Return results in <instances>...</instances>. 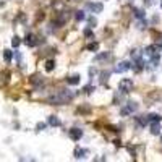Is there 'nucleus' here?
<instances>
[{"label": "nucleus", "mask_w": 162, "mask_h": 162, "mask_svg": "<svg viewBox=\"0 0 162 162\" xmlns=\"http://www.w3.org/2000/svg\"><path fill=\"white\" fill-rule=\"evenodd\" d=\"M86 8L91 10V13H101L102 8H104V5L102 3H86Z\"/></svg>", "instance_id": "nucleus-7"}, {"label": "nucleus", "mask_w": 162, "mask_h": 162, "mask_svg": "<svg viewBox=\"0 0 162 162\" xmlns=\"http://www.w3.org/2000/svg\"><path fill=\"white\" fill-rule=\"evenodd\" d=\"M92 91H94V86H91V84H89V86H86V88H84V92H86V94H91Z\"/></svg>", "instance_id": "nucleus-25"}, {"label": "nucleus", "mask_w": 162, "mask_h": 162, "mask_svg": "<svg viewBox=\"0 0 162 162\" xmlns=\"http://www.w3.org/2000/svg\"><path fill=\"white\" fill-rule=\"evenodd\" d=\"M44 128H46V123H37V126H36L37 131H42Z\"/></svg>", "instance_id": "nucleus-27"}, {"label": "nucleus", "mask_w": 162, "mask_h": 162, "mask_svg": "<svg viewBox=\"0 0 162 162\" xmlns=\"http://www.w3.org/2000/svg\"><path fill=\"white\" fill-rule=\"evenodd\" d=\"M110 52H104V54H99L97 57H96V62H99V60H110Z\"/></svg>", "instance_id": "nucleus-16"}, {"label": "nucleus", "mask_w": 162, "mask_h": 162, "mask_svg": "<svg viewBox=\"0 0 162 162\" xmlns=\"http://www.w3.org/2000/svg\"><path fill=\"white\" fill-rule=\"evenodd\" d=\"M136 123L138 126H146L149 123V120H147V117H136Z\"/></svg>", "instance_id": "nucleus-12"}, {"label": "nucleus", "mask_w": 162, "mask_h": 162, "mask_svg": "<svg viewBox=\"0 0 162 162\" xmlns=\"http://www.w3.org/2000/svg\"><path fill=\"white\" fill-rule=\"evenodd\" d=\"M75 18H76V21H83V20H84V12H83V10H78V12L75 13Z\"/></svg>", "instance_id": "nucleus-20"}, {"label": "nucleus", "mask_w": 162, "mask_h": 162, "mask_svg": "<svg viewBox=\"0 0 162 162\" xmlns=\"http://www.w3.org/2000/svg\"><path fill=\"white\" fill-rule=\"evenodd\" d=\"M12 58H13V52L12 50H3V60L7 62V63H10V62H12Z\"/></svg>", "instance_id": "nucleus-13"}, {"label": "nucleus", "mask_w": 162, "mask_h": 162, "mask_svg": "<svg viewBox=\"0 0 162 162\" xmlns=\"http://www.w3.org/2000/svg\"><path fill=\"white\" fill-rule=\"evenodd\" d=\"M20 44H21V39H20L18 36H13V39H12V47H20Z\"/></svg>", "instance_id": "nucleus-19"}, {"label": "nucleus", "mask_w": 162, "mask_h": 162, "mask_svg": "<svg viewBox=\"0 0 162 162\" xmlns=\"http://www.w3.org/2000/svg\"><path fill=\"white\" fill-rule=\"evenodd\" d=\"M147 120H149V122H162V117L159 113H149V115H147Z\"/></svg>", "instance_id": "nucleus-15"}, {"label": "nucleus", "mask_w": 162, "mask_h": 162, "mask_svg": "<svg viewBox=\"0 0 162 162\" xmlns=\"http://www.w3.org/2000/svg\"><path fill=\"white\" fill-rule=\"evenodd\" d=\"M146 26H147V23L144 21V18H143V20H139V23H138V29H144Z\"/></svg>", "instance_id": "nucleus-24"}, {"label": "nucleus", "mask_w": 162, "mask_h": 162, "mask_svg": "<svg viewBox=\"0 0 162 162\" xmlns=\"http://www.w3.org/2000/svg\"><path fill=\"white\" fill-rule=\"evenodd\" d=\"M55 68V62L54 60H47L46 62V71H52Z\"/></svg>", "instance_id": "nucleus-18"}, {"label": "nucleus", "mask_w": 162, "mask_h": 162, "mask_svg": "<svg viewBox=\"0 0 162 162\" xmlns=\"http://www.w3.org/2000/svg\"><path fill=\"white\" fill-rule=\"evenodd\" d=\"M161 7H162V2H161Z\"/></svg>", "instance_id": "nucleus-31"}, {"label": "nucleus", "mask_w": 162, "mask_h": 162, "mask_svg": "<svg viewBox=\"0 0 162 162\" xmlns=\"http://www.w3.org/2000/svg\"><path fill=\"white\" fill-rule=\"evenodd\" d=\"M138 110V104L135 101H128V102H125V107H123L122 110H120V115L122 117H128V115H131V113H135Z\"/></svg>", "instance_id": "nucleus-2"}, {"label": "nucleus", "mask_w": 162, "mask_h": 162, "mask_svg": "<svg viewBox=\"0 0 162 162\" xmlns=\"http://www.w3.org/2000/svg\"><path fill=\"white\" fill-rule=\"evenodd\" d=\"M47 125H50V126H60L62 122H60V120H58L55 115H50L49 118H47Z\"/></svg>", "instance_id": "nucleus-10"}, {"label": "nucleus", "mask_w": 162, "mask_h": 162, "mask_svg": "<svg viewBox=\"0 0 162 162\" xmlns=\"http://www.w3.org/2000/svg\"><path fill=\"white\" fill-rule=\"evenodd\" d=\"M161 49H162V44H161Z\"/></svg>", "instance_id": "nucleus-30"}, {"label": "nucleus", "mask_w": 162, "mask_h": 162, "mask_svg": "<svg viewBox=\"0 0 162 162\" xmlns=\"http://www.w3.org/2000/svg\"><path fill=\"white\" fill-rule=\"evenodd\" d=\"M75 97V94L71 91H68V89H60V91H57L55 94H52L49 97V102L54 105H62V104H68V102H71Z\"/></svg>", "instance_id": "nucleus-1"}, {"label": "nucleus", "mask_w": 162, "mask_h": 162, "mask_svg": "<svg viewBox=\"0 0 162 162\" xmlns=\"http://www.w3.org/2000/svg\"><path fill=\"white\" fill-rule=\"evenodd\" d=\"M86 154H88V149H81V147H76V149H75V157H76V159H83Z\"/></svg>", "instance_id": "nucleus-11"}, {"label": "nucleus", "mask_w": 162, "mask_h": 162, "mask_svg": "<svg viewBox=\"0 0 162 162\" xmlns=\"http://www.w3.org/2000/svg\"><path fill=\"white\" fill-rule=\"evenodd\" d=\"M88 23H89V26H91V28H94L96 25H97V20H96L94 16H89V18H88Z\"/></svg>", "instance_id": "nucleus-23"}, {"label": "nucleus", "mask_w": 162, "mask_h": 162, "mask_svg": "<svg viewBox=\"0 0 162 162\" xmlns=\"http://www.w3.org/2000/svg\"><path fill=\"white\" fill-rule=\"evenodd\" d=\"M68 135H70V138L73 141H80L83 138V130L81 128H71L70 131H68Z\"/></svg>", "instance_id": "nucleus-6"}, {"label": "nucleus", "mask_w": 162, "mask_h": 162, "mask_svg": "<svg viewBox=\"0 0 162 162\" xmlns=\"http://www.w3.org/2000/svg\"><path fill=\"white\" fill-rule=\"evenodd\" d=\"M83 34H84V36L88 37V39H94V33H92L91 28H86V29L83 31Z\"/></svg>", "instance_id": "nucleus-17"}, {"label": "nucleus", "mask_w": 162, "mask_h": 162, "mask_svg": "<svg viewBox=\"0 0 162 162\" xmlns=\"http://www.w3.org/2000/svg\"><path fill=\"white\" fill-rule=\"evenodd\" d=\"M144 3H146V7H149V5H153V0H144Z\"/></svg>", "instance_id": "nucleus-29"}, {"label": "nucleus", "mask_w": 162, "mask_h": 162, "mask_svg": "<svg viewBox=\"0 0 162 162\" xmlns=\"http://www.w3.org/2000/svg\"><path fill=\"white\" fill-rule=\"evenodd\" d=\"M88 50H91V52H97V50H99V44L97 42H91L88 46Z\"/></svg>", "instance_id": "nucleus-21"}, {"label": "nucleus", "mask_w": 162, "mask_h": 162, "mask_svg": "<svg viewBox=\"0 0 162 162\" xmlns=\"http://www.w3.org/2000/svg\"><path fill=\"white\" fill-rule=\"evenodd\" d=\"M37 42H39V41H37V37L34 36V34H26V37H25V44L28 47H36L37 46Z\"/></svg>", "instance_id": "nucleus-5"}, {"label": "nucleus", "mask_w": 162, "mask_h": 162, "mask_svg": "<svg viewBox=\"0 0 162 162\" xmlns=\"http://www.w3.org/2000/svg\"><path fill=\"white\" fill-rule=\"evenodd\" d=\"M133 68H135L133 62L125 60V62H120V63H117V65H115V68H113V71H115V73H125V71L133 70Z\"/></svg>", "instance_id": "nucleus-3"}, {"label": "nucleus", "mask_w": 162, "mask_h": 162, "mask_svg": "<svg viewBox=\"0 0 162 162\" xmlns=\"http://www.w3.org/2000/svg\"><path fill=\"white\" fill-rule=\"evenodd\" d=\"M109 71H105V73H101V83L104 84V83H107V80H109Z\"/></svg>", "instance_id": "nucleus-22"}, {"label": "nucleus", "mask_w": 162, "mask_h": 162, "mask_svg": "<svg viewBox=\"0 0 162 162\" xmlns=\"http://www.w3.org/2000/svg\"><path fill=\"white\" fill-rule=\"evenodd\" d=\"M133 13H135V16H136L138 20H143L144 16H146L144 10H141V8H133Z\"/></svg>", "instance_id": "nucleus-14"}, {"label": "nucleus", "mask_w": 162, "mask_h": 162, "mask_svg": "<svg viewBox=\"0 0 162 162\" xmlns=\"http://www.w3.org/2000/svg\"><path fill=\"white\" fill-rule=\"evenodd\" d=\"M118 89L122 94H128L130 89H133V81L128 80V78H125V80H122L118 83Z\"/></svg>", "instance_id": "nucleus-4"}, {"label": "nucleus", "mask_w": 162, "mask_h": 162, "mask_svg": "<svg viewBox=\"0 0 162 162\" xmlns=\"http://www.w3.org/2000/svg\"><path fill=\"white\" fill-rule=\"evenodd\" d=\"M96 75V68H89V76H94Z\"/></svg>", "instance_id": "nucleus-28"}, {"label": "nucleus", "mask_w": 162, "mask_h": 162, "mask_svg": "<svg viewBox=\"0 0 162 162\" xmlns=\"http://www.w3.org/2000/svg\"><path fill=\"white\" fill-rule=\"evenodd\" d=\"M80 81H81V76H80V75H71V76L67 80V83H68V84H71V86L80 84Z\"/></svg>", "instance_id": "nucleus-9"}, {"label": "nucleus", "mask_w": 162, "mask_h": 162, "mask_svg": "<svg viewBox=\"0 0 162 162\" xmlns=\"http://www.w3.org/2000/svg\"><path fill=\"white\" fill-rule=\"evenodd\" d=\"M13 55H15V58H16V60H18V63L21 65V54H20L18 50H16V52H13Z\"/></svg>", "instance_id": "nucleus-26"}, {"label": "nucleus", "mask_w": 162, "mask_h": 162, "mask_svg": "<svg viewBox=\"0 0 162 162\" xmlns=\"http://www.w3.org/2000/svg\"><path fill=\"white\" fill-rule=\"evenodd\" d=\"M161 122H151V135H161Z\"/></svg>", "instance_id": "nucleus-8"}]
</instances>
